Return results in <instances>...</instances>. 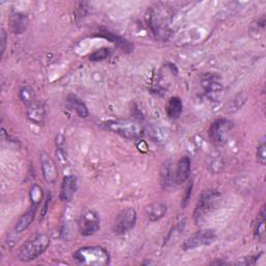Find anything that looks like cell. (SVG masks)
Here are the masks:
<instances>
[{"instance_id": "cell-1", "label": "cell", "mask_w": 266, "mask_h": 266, "mask_svg": "<svg viewBox=\"0 0 266 266\" xmlns=\"http://www.w3.org/2000/svg\"><path fill=\"white\" fill-rule=\"evenodd\" d=\"M50 243V238L47 234H38L27 240L21 247L18 258L23 262H29L38 258L42 255Z\"/></svg>"}, {"instance_id": "cell-2", "label": "cell", "mask_w": 266, "mask_h": 266, "mask_svg": "<svg viewBox=\"0 0 266 266\" xmlns=\"http://www.w3.org/2000/svg\"><path fill=\"white\" fill-rule=\"evenodd\" d=\"M74 260L82 265L103 266L109 263L108 252L101 246H85L74 254Z\"/></svg>"}, {"instance_id": "cell-3", "label": "cell", "mask_w": 266, "mask_h": 266, "mask_svg": "<svg viewBox=\"0 0 266 266\" xmlns=\"http://www.w3.org/2000/svg\"><path fill=\"white\" fill-rule=\"evenodd\" d=\"M219 200H221V195L215 190H206L202 194L194 213L197 224H200L207 214L215 209Z\"/></svg>"}, {"instance_id": "cell-4", "label": "cell", "mask_w": 266, "mask_h": 266, "mask_svg": "<svg viewBox=\"0 0 266 266\" xmlns=\"http://www.w3.org/2000/svg\"><path fill=\"white\" fill-rule=\"evenodd\" d=\"M107 129L129 140L139 139L142 135L143 128L140 124L128 120H114L105 123Z\"/></svg>"}, {"instance_id": "cell-5", "label": "cell", "mask_w": 266, "mask_h": 266, "mask_svg": "<svg viewBox=\"0 0 266 266\" xmlns=\"http://www.w3.org/2000/svg\"><path fill=\"white\" fill-rule=\"evenodd\" d=\"M233 129V123L225 118H219L210 126L209 137L214 145H225Z\"/></svg>"}, {"instance_id": "cell-6", "label": "cell", "mask_w": 266, "mask_h": 266, "mask_svg": "<svg viewBox=\"0 0 266 266\" xmlns=\"http://www.w3.org/2000/svg\"><path fill=\"white\" fill-rule=\"evenodd\" d=\"M216 232L212 229H204V230H201L194 235H191L188 239H186L183 243L182 247L184 251H190L198 249L201 246L209 245L213 243L216 239Z\"/></svg>"}, {"instance_id": "cell-7", "label": "cell", "mask_w": 266, "mask_h": 266, "mask_svg": "<svg viewBox=\"0 0 266 266\" xmlns=\"http://www.w3.org/2000/svg\"><path fill=\"white\" fill-rule=\"evenodd\" d=\"M136 211L133 208L123 210L116 219L114 225V232L117 235H123L132 230L136 224Z\"/></svg>"}, {"instance_id": "cell-8", "label": "cell", "mask_w": 266, "mask_h": 266, "mask_svg": "<svg viewBox=\"0 0 266 266\" xmlns=\"http://www.w3.org/2000/svg\"><path fill=\"white\" fill-rule=\"evenodd\" d=\"M79 231L84 236L96 233L100 228V217L94 210H88L79 218Z\"/></svg>"}, {"instance_id": "cell-9", "label": "cell", "mask_w": 266, "mask_h": 266, "mask_svg": "<svg viewBox=\"0 0 266 266\" xmlns=\"http://www.w3.org/2000/svg\"><path fill=\"white\" fill-rule=\"evenodd\" d=\"M41 164H42V172L44 179L48 183L56 182L58 178V169L56 163L49 157L48 154L43 152L41 154Z\"/></svg>"}, {"instance_id": "cell-10", "label": "cell", "mask_w": 266, "mask_h": 266, "mask_svg": "<svg viewBox=\"0 0 266 266\" xmlns=\"http://www.w3.org/2000/svg\"><path fill=\"white\" fill-rule=\"evenodd\" d=\"M77 190V178L75 176H67L63 178L61 189H60V199L65 202L72 201Z\"/></svg>"}, {"instance_id": "cell-11", "label": "cell", "mask_w": 266, "mask_h": 266, "mask_svg": "<svg viewBox=\"0 0 266 266\" xmlns=\"http://www.w3.org/2000/svg\"><path fill=\"white\" fill-rule=\"evenodd\" d=\"M38 206H39L38 204H32V206L27 210L19 219H18V222L15 227L16 233L20 234L30 228V226L32 224L33 219L35 217V212H36V209H38Z\"/></svg>"}, {"instance_id": "cell-12", "label": "cell", "mask_w": 266, "mask_h": 266, "mask_svg": "<svg viewBox=\"0 0 266 266\" xmlns=\"http://www.w3.org/2000/svg\"><path fill=\"white\" fill-rule=\"evenodd\" d=\"M190 173V159L188 157H182L178 163L177 172L175 175V181L177 184H182L184 183Z\"/></svg>"}, {"instance_id": "cell-13", "label": "cell", "mask_w": 266, "mask_h": 266, "mask_svg": "<svg viewBox=\"0 0 266 266\" xmlns=\"http://www.w3.org/2000/svg\"><path fill=\"white\" fill-rule=\"evenodd\" d=\"M27 116H29L30 120L33 123L41 125L44 122L45 118V111L41 104L36 103L35 101L30 105H29V109H27Z\"/></svg>"}, {"instance_id": "cell-14", "label": "cell", "mask_w": 266, "mask_h": 266, "mask_svg": "<svg viewBox=\"0 0 266 266\" xmlns=\"http://www.w3.org/2000/svg\"><path fill=\"white\" fill-rule=\"evenodd\" d=\"M182 109H183V105H182L181 99L179 97H172L167 104L166 112L170 118L175 120V118H178L181 116Z\"/></svg>"}, {"instance_id": "cell-15", "label": "cell", "mask_w": 266, "mask_h": 266, "mask_svg": "<svg viewBox=\"0 0 266 266\" xmlns=\"http://www.w3.org/2000/svg\"><path fill=\"white\" fill-rule=\"evenodd\" d=\"M167 210L168 208L166 205H163L161 203H155L147 208V215H148V218L150 221L155 222L166 214Z\"/></svg>"}, {"instance_id": "cell-16", "label": "cell", "mask_w": 266, "mask_h": 266, "mask_svg": "<svg viewBox=\"0 0 266 266\" xmlns=\"http://www.w3.org/2000/svg\"><path fill=\"white\" fill-rule=\"evenodd\" d=\"M204 88H205L207 95L214 99L221 94L223 90V86L219 84L218 81L214 79H209V78L204 81Z\"/></svg>"}, {"instance_id": "cell-17", "label": "cell", "mask_w": 266, "mask_h": 266, "mask_svg": "<svg viewBox=\"0 0 266 266\" xmlns=\"http://www.w3.org/2000/svg\"><path fill=\"white\" fill-rule=\"evenodd\" d=\"M68 101H69L71 107L74 109L79 117L87 118L89 116V112H88V108H87L86 104L82 102L79 98H77L75 96H70L68 98Z\"/></svg>"}, {"instance_id": "cell-18", "label": "cell", "mask_w": 266, "mask_h": 266, "mask_svg": "<svg viewBox=\"0 0 266 266\" xmlns=\"http://www.w3.org/2000/svg\"><path fill=\"white\" fill-rule=\"evenodd\" d=\"M255 236L262 240L265 236V209L262 208L255 225Z\"/></svg>"}, {"instance_id": "cell-19", "label": "cell", "mask_w": 266, "mask_h": 266, "mask_svg": "<svg viewBox=\"0 0 266 266\" xmlns=\"http://www.w3.org/2000/svg\"><path fill=\"white\" fill-rule=\"evenodd\" d=\"M103 36H105L106 39L111 40L113 43H115L116 45H118V47H121L124 51H131L132 50V46L129 42H127L126 40L120 38V36L118 35H115L114 33H111V32H104L102 33Z\"/></svg>"}, {"instance_id": "cell-20", "label": "cell", "mask_w": 266, "mask_h": 266, "mask_svg": "<svg viewBox=\"0 0 266 266\" xmlns=\"http://www.w3.org/2000/svg\"><path fill=\"white\" fill-rule=\"evenodd\" d=\"M12 26L17 33L22 32L26 27V22H25L24 17L20 15H16L12 20Z\"/></svg>"}, {"instance_id": "cell-21", "label": "cell", "mask_w": 266, "mask_h": 266, "mask_svg": "<svg viewBox=\"0 0 266 266\" xmlns=\"http://www.w3.org/2000/svg\"><path fill=\"white\" fill-rule=\"evenodd\" d=\"M20 97H21L23 102L27 106L30 105L31 103L34 102V100H33V91L30 88H23L21 89V91H20Z\"/></svg>"}, {"instance_id": "cell-22", "label": "cell", "mask_w": 266, "mask_h": 266, "mask_svg": "<svg viewBox=\"0 0 266 266\" xmlns=\"http://www.w3.org/2000/svg\"><path fill=\"white\" fill-rule=\"evenodd\" d=\"M266 145L265 141L262 140L260 144L258 145V148H257V159H258V162L262 166L266 163Z\"/></svg>"}, {"instance_id": "cell-23", "label": "cell", "mask_w": 266, "mask_h": 266, "mask_svg": "<svg viewBox=\"0 0 266 266\" xmlns=\"http://www.w3.org/2000/svg\"><path fill=\"white\" fill-rule=\"evenodd\" d=\"M109 54H111V49L101 48L91 54L90 59L91 60H102V59H107L109 57Z\"/></svg>"}, {"instance_id": "cell-24", "label": "cell", "mask_w": 266, "mask_h": 266, "mask_svg": "<svg viewBox=\"0 0 266 266\" xmlns=\"http://www.w3.org/2000/svg\"><path fill=\"white\" fill-rule=\"evenodd\" d=\"M31 201H32V204H40V202L42 200V191H41V188L39 186H34L31 190Z\"/></svg>"}, {"instance_id": "cell-25", "label": "cell", "mask_w": 266, "mask_h": 266, "mask_svg": "<svg viewBox=\"0 0 266 266\" xmlns=\"http://www.w3.org/2000/svg\"><path fill=\"white\" fill-rule=\"evenodd\" d=\"M191 190H192V182H189V184L187 185L186 190H185V195L183 196V198H182V207L183 208H185L188 203V201L191 196Z\"/></svg>"}, {"instance_id": "cell-26", "label": "cell", "mask_w": 266, "mask_h": 266, "mask_svg": "<svg viewBox=\"0 0 266 266\" xmlns=\"http://www.w3.org/2000/svg\"><path fill=\"white\" fill-rule=\"evenodd\" d=\"M0 38H1V52H2V56L4 53V50H5V47H6V33L4 31V30H1V34H0Z\"/></svg>"}]
</instances>
